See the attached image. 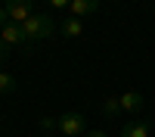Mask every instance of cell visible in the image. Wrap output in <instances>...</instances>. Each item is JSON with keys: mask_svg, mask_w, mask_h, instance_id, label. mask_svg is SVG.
<instances>
[{"mask_svg": "<svg viewBox=\"0 0 155 137\" xmlns=\"http://www.w3.org/2000/svg\"><path fill=\"white\" fill-rule=\"evenodd\" d=\"M22 31H25V37H28V44H31V41H47V37H53L56 25H53V19H50V16L34 12L31 19L22 22Z\"/></svg>", "mask_w": 155, "mask_h": 137, "instance_id": "1", "label": "cell"}, {"mask_svg": "<svg viewBox=\"0 0 155 137\" xmlns=\"http://www.w3.org/2000/svg\"><path fill=\"white\" fill-rule=\"evenodd\" d=\"M56 131L62 137H84L87 134V122H84V115L78 109H71V112H62L56 118Z\"/></svg>", "mask_w": 155, "mask_h": 137, "instance_id": "2", "label": "cell"}, {"mask_svg": "<svg viewBox=\"0 0 155 137\" xmlns=\"http://www.w3.org/2000/svg\"><path fill=\"white\" fill-rule=\"evenodd\" d=\"M6 16H9V22H25V19H31L34 16V3L31 0H6Z\"/></svg>", "mask_w": 155, "mask_h": 137, "instance_id": "3", "label": "cell"}, {"mask_svg": "<svg viewBox=\"0 0 155 137\" xmlns=\"http://www.w3.org/2000/svg\"><path fill=\"white\" fill-rule=\"evenodd\" d=\"M0 41L9 44V47H28V37H25L19 22H6L3 28H0Z\"/></svg>", "mask_w": 155, "mask_h": 137, "instance_id": "4", "label": "cell"}, {"mask_svg": "<svg viewBox=\"0 0 155 137\" xmlns=\"http://www.w3.org/2000/svg\"><path fill=\"white\" fill-rule=\"evenodd\" d=\"M118 100H121V112L137 115V112L143 109V94H137V91H127V94H121Z\"/></svg>", "mask_w": 155, "mask_h": 137, "instance_id": "5", "label": "cell"}, {"mask_svg": "<svg viewBox=\"0 0 155 137\" xmlns=\"http://www.w3.org/2000/svg\"><path fill=\"white\" fill-rule=\"evenodd\" d=\"M96 9H99V0H71V6H68V12L74 19H84V16H90Z\"/></svg>", "mask_w": 155, "mask_h": 137, "instance_id": "6", "label": "cell"}, {"mask_svg": "<svg viewBox=\"0 0 155 137\" xmlns=\"http://www.w3.org/2000/svg\"><path fill=\"white\" fill-rule=\"evenodd\" d=\"M149 134H152V125L143 122V118L140 122H127L121 128V137H149Z\"/></svg>", "mask_w": 155, "mask_h": 137, "instance_id": "7", "label": "cell"}, {"mask_svg": "<svg viewBox=\"0 0 155 137\" xmlns=\"http://www.w3.org/2000/svg\"><path fill=\"white\" fill-rule=\"evenodd\" d=\"M84 34V19H65L62 22V37H81Z\"/></svg>", "mask_w": 155, "mask_h": 137, "instance_id": "8", "label": "cell"}, {"mask_svg": "<svg viewBox=\"0 0 155 137\" xmlns=\"http://www.w3.org/2000/svg\"><path fill=\"white\" fill-rule=\"evenodd\" d=\"M102 115H121V100L118 97H106V100H102Z\"/></svg>", "mask_w": 155, "mask_h": 137, "instance_id": "9", "label": "cell"}, {"mask_svg": "<svg viewBox=\"0 0 155 137\" xmlns=\"http://www.w3.org/2000/svg\"><path fill=\"white\" fill-rule=\"evenodd\" d=\"M0 94H16V78L9 72H0Z\"/></svg>", "mask_w": 155, "mask_h": 137, "instance_id": "10", "label": "cell"}, {"mask_svg": "<svg viewBox=\"0 0 155 137\" xmlns=\"http://www.w3.org/2000/svg\"><path fill=\"white\" fill-rule=\"evenodd\" d=\"M47 3L53 6V9H68V6H71V0H47Z\"/></svg>", "mask_w": 155, "mask_h": 137, "instance_id": "11", "label": "cell"}, {"mask_svg": "<svg viewBox=\"0 0 155 137\" xmlns=\"http://www.w3.org/2000/svg\"><path fill=\"white\" fill-rule=\"evenodd\" d=\"M9 56H12V47H9V44H3V41H0V59L6 62Z\"/></svg>", "mask_w": 155, "mask_h": 137, "instance_id": "12", "label": "cell"}, {"mask_svg": "<svg viewBox=\"0 0 155 137\" xmlns=\"http://www.w3.org/2000/svg\"><path fill=\"white\" fill-rule=\"evenodd\" d=\"M41 128L50 131V128H56V122H53V118H41Z\"/></svg>", "mask_w": 155, "mask_h": 137, "instance_id": "13", "label": "cell"}, {"mask_svg": "<svg viewBox=\"0 0 155 137\" xmlns=\"http://www.w3.org/2000/svg\"><path fill=\"white\" fill-rule=\"evenodd\" d=\"M6 22H9V16H6V6H0V28H3Z\"/></svg>", "mask_w": 155, "mask_h": 137, "instance_id": "14", "label": "cell"}, {"mask_svg": "<svg viewBox=\"0 0 155 137\" xmlns=\"http://www.w3.org/2000/svg\"><path fill=\"white\" fill-rule=\"evenodd\" d=\"M84 137H109V134H106V131H87Z\"/></svg>", "mask_w": 155, "mask_h": 137, "instance_id": "15", "label": "cell"}, {"mask_svg": "<svg viewBox=\"0 0 155 137\" xmlns=\"http://www.w3.org/2000/svg\"><path fill=\"white\" fill-rule=\"evenodd\" d=\"M0 72H3V59H0Z\"/></svg>", "mask_w": 155, "mask_h": 137, "instance_id": "16", "label": "cell"}]
</instances>
